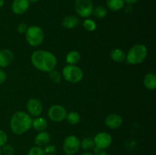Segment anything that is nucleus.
Wrapping results in <instances>:
<instances>
[{
    "label": "nucleus",
    "instance_id": "f257e3e1",
    "mask_svg": "<svg viewBox=\"0 0 156 155\" xmlns=\"http://www.w3.org/2000/svg\"><path fill=\"white\" fill-rule=\"evenodd\" d=\"M31 63L37 69L44 72H49L54 69L57 60L51 52L46 50H37L30 57Z\"/></svg>",
    "mask_w": 156,
    "mask_h": 155
},
{
    "label": "nucleus",
    "instance_id": "f03ea898",
    "mask_svg": "<svg viewBox=\"0 0 156 155\" xmlns=\"http://www.w3.org/2000/svg\"><path fill=\"white\" fill-rule=\"evenodd\" d=\"M32 118L28 113L18 111L13 114L10 121V128L15 135H22L31 128Z\"/></svg>",
    "mask_w": 156,
    "mask_h": 155
},
{
    "label": "nucleus",
    "instance_id": "7ed1b4c3",
    "mask_svg": "<svg viewBox=\"0 0 156 155\" xmlns=\"http://www.w3.org/2000/svg\"><path fill=\"white\" fill-rule=\"evenodd\" d=\"M147 53V48L144 44H136L128 51L126 55V60L131 65H138L146 59Z\"/></svg>",
    "mask_w": 156,
    "mask_h": 155
},
{
    "label": "nucleus",
    "instance_id": "20e7f679",
    "mask_svg": "<svg viewBox=\"0 0 156 155\" xmlns=\"http://www.w3.org/2000/svg\"><path fill=\"white\" fill-rule=\"evenodd\" d=\"M62 74L64 78L72 84H76L81 81L84 76L83 71L79 66L68 64L62 68Z\"/></svg>",
    "mask_w": 156,
    "mask_h": 155
},
{
    "label": "nucleus",
    "instance_id": "39448f33",
    "mask_svg": "<svg viewBox=\"0 0 156 155\" xmlns=\"http://www.w3.org/2000/svg\"><path fill=\"white\" fill-rule=\"evenodd\" d=\"M26 40L31 46H38L44 40V33L42 28L38 26L33 25L28 27L25 33Z\"/></svg>",
    "mask_w": 156,
    "mask_h": 155
},
{
    "label": "nucleus",
    "instance_id": "423d86ee",
    "mask_svg": "<svg viewBox=\"0 0 156 155\" xmlns=\"http://www.w3.org/2000/svg\"><path fill=\"white\" fill-rule=\"evenodd\" d=\"M94 5L91 0H76L75 10L82 18H87L92 15Z\"/></svg>",
    "mask_w": 156,
    "mask_h": 155
},
{
    "label": "nucleus",
    "instance_id": "0eeeda50",
    "mask_svg": "<svg viewBox=\"0 0 156 155\" xmlns=\"http://www.w3.org/2000/svg\"><path fill=\"white\" fill-rule=\"evenodd\" d=\"M80 148V140L76 135H69L65 138L62 144V150L67 155H74Z\"/></svg>",
    "mask_w": 156,
    "mask_h": 155
},
{
    "label": "nucleus",
    "instance_id": "6e6552de",
    "mask_svg": "<svg viewBox=\"0 0 156 155\" xmlns=\"http://www.w3.org/2000/svg\"><path fill=\"white\" fill-rule=\"evenodd\" d=\"M66 109L61 105L55 104L50 106L48 109V117L50 120L56 122H60L66 119Z\"/></svg>",
    "mask_w": 156,
    "mask_h": 155
},
{
    "label": "nucleus",
    "instance_id": "1a4fd4ad",
    "mask_svg": "<svg viewBox=\"0 0 156 155\" xmlns=\"http://www.w3.org/2000/svg\"><path fill=\"white\" fill-rule=\"evenodd\" d=\"M112 136L108 132H99L94 138V145L96 147L105 150L112 144Z\"/></svg>",
    "mask_w": 156,
    "mask_h": 155
},
{
    "label": "nucleus",
    "instance_id": "9d476101",
    "mask_svg": "<svg viewBox=\"0 0 156 155\" xmlns=\"http://www.w3.org/2000/svg\"><path fill=\"white\" fill-rule=\"evenodd\" d=\"M27 109L30 115L37 117L41 115L43 111V105L41 100L37 98H30L27 103Z\"/></svg>",
    "mask_w": 156,
    "mask_h": 155
},
{
    "label": "nucleus",
    "instance_id": "9b49d317",
    "mask_svg": "<svg viewBox=\"0 0 156 155\" xmlns=\"http://www.w3.org/2000/svg\"><path fill=\"white\" fill-rule=\"evenodd\" d=\"M122 123H123V119L120 115L117 113L109 114V115L105 117V124L109 129H118L121 126Z\"/></svg>",
    "mask_w": 156,
    "mask_h": 155
},
{
    "label": "nucleus",
    "instance_id": "f8f14e48",
    "mask_svg": "<svg viewBox=\"0 0 156 155\" xmlns=\"http://www.w3.org/2000/svg\"><path fill=\"white\" fill-rule=\"evenodd\" d=\"M30 2L27 0H14L12 4V10L16 15H22L28 9Z\"/></svg>",
    "mask_w": 156,
    "mask_h": 155
},
{
    "label": "nucleus",
    "instance_id": "ddd939ff",
    "mask_svg": "<svg viewBox=\"0 0 156 155\" xmlns=\"http://www.w3.org/2000/svg\"><path fill=\"white\" fill-rule=\"evenodd\" d=\"M14 59L13 53L10 50L4 49L0 50V68H6L12 62Z\"/></svg>",
    "mask_w": 156,
    "mask_h": 155
},
{
    "label": "nucleus",
    "instance_id": "4468645a",
    "mask_svg": "<svg viewBox=\"0 0 156 155\" xmlns=\"http://www.w3.org/2000/svg\"><path fill=\"white\" fill-rule=\"evenodd\" d=\"M50 140H51V136L50 133L46 131H43V132H40L36 135L34 138V143L36 146L42 147L47 145L50 143Z\"/></svg>",
    "mask_w": 156,
    "mask_h": 155
},
{
    "label": "nucleus",
    "instance_id": "2eb2a0df",
    "mask_svg": "<svg viewBox=\"0 0 156 155\" xmlns=\"http://www.w3.org/2000/svg\"><path fill=\"white\" fill-rule=\"evenodd\" d=\"M47 125H48V123H47V119L44 117L37 116L34 119H32L31 127L38 132L45 131L47 128Z\"/></svg>",
    "mask_w": 156,
    "mask_h": 155
},
{
    "label": "nucleus",
    "instance_id": "dca6fc26",
    "mask_svg": "<svg viewBox=\"0 0 156 155\" xmlns=\"http://www.w3.org/2000/svg\"><path fill=\"white\" fill-rule=\"evenodd\" d=\"M79 24V19L76 15H69L62 19V24L65 28L73 29Z\"/></svg>",
    "mask_w": 156,
    "mask_h": 155
},
{
    "label": "nucleus",
    "instance_id": "f3484780",
    "mask_svg": "<svg viewBox=\"0 0 156 155\" xmlns=\"http://www.w3.org/2000/svg\"><path fill=\"white\" fill-rule=\"evenodd\" d=\"M143 84L148 90L153 91L156 88V76L154 73L149 72L146 74L143 80Z\"/></svg>",
    "mask_w": 156,
    "mask_h": 155
},
{
    "label": "nucleus",
    "instance_id": "a211bd4d",
    "mask_svg": "<svg viewBox=\"0 0 156 155\" xmlns=\"http://www.w3.org/2000/svg\"><path fill=\"white\" fill-rule=\"evenodd\" d=\"M126 55L123 50L118 48L114 49L110 53L111 59L117 62H122L126 60Z\"/></svg>",
    "mask_w": 156,
    "mask_h": 155
},
{
    "label": "nucleus",
    "instance_id": "6ab92c4d",
    "mask_svg": "<svg viewBox=\"0 0 156 155\" xmlns=\"http://www.w3.org/2000/svg\"><path fill=\"white\" fill-rule=\"evenodd\" d=\"M81 55L80 53L76 50L69 52L66 56V62L68 65H76L80 61Z\"/></svg>",
    "mask_w": 156,
    "mask_h": 155
},
{
    "label": "nucleus",
    "instance_id": "aec40b11",
    "mask_svg": "<svg viewBox=\"0 0 156 155\" xmlns=\"http://www.w3.org/2000/svg\"><path fill=\"white\" fill-rule=\"evenodd\" d=\"M124 0H107V6L114 12H118L124 7Z\"/></svg>",
    "mask_w": 156,
    "mask_h": 155
},
{
    "label": "nucleus",
    "instance_id": "412c9836",
    "mask_svg": "<svg viewBox=\"0 0 156 155\" xmlns=\"http://www.w3.org/2000/svg\"><path fill=\"white\" fill-rule=\"evenodd\" d=\"M95 147L94 142V139L91 138H85L82 141H80V147L83 150H92Z\"/></svg>",
    "mask_w": 156,
    "mask_h": 155
},
{
    "label": "nucleus",
    "instance_id": "4be33fe9",
    "mask_svg": "<svg viewBox=\"0 0 156 155\" xmlns=\"http://www.w3.org/2000/svg\"><path fill=\"white\" fill-rule=\"evenodd\" d=\"M66 121L69 123L70 125H74L78 124L80 121V115L77 112H69V113H67L66 117Z\"/></svg>",
    "mask_w": 156,
    "mask_h": 155
},
{
    "label": "nucleus",
    "instance_id": "5701e85b",
    "mask_svg": "<svg viewBox=\"0 0 156 155\" xmlns=\"http://www.w3.org/2000/svg\"><path fill=\"white\" fill-rule=\"evenodd\" d=\"M92 14L98 18H104L106 17L107 14H108V10L105 7L101 5L97 6L95 9H93Z\"/></svg>",
    "mask_w": 156,
    "mask_h": 155
},
{
    "label": "nucleus",
    "instance_id": "b1692460",
    "mask_svg": "<svg viewBox=\"0 0 156 155\" xmlns=\"http://www.w3.org/2000/svg\"><path fill=\"white\" fill-rule=\"evenodd\" d=\"M48 74L50 81H53L54 84L60 83L61 81H62V74L57 70H55V68L52 71H49Z\"/></svg>",
    "mask_w": 156,
    "mask_h": 155
},
{
    "label": "nucleus",
    "instance_id": "393cba45",
    "mask_svg": "<svg viewBox=\"0 0 156 155\" xmlns=\"http://www.w3.org/2000/svg\"><path fill=\"white\" fill-rule=\"evenodd\" d=\"M83 27L87 31H94L95 30L97 25H96L95 22L93 20L89 19V18H86L83 22Z\"/></svg>",
    "mask_w": 156,
    "mask_h": 155
},
{
    "label": "nucleus",
    "instance_id": "a878e982",
    "mask_svg": "<svg viewBox=\"0 0 156 155\" xmlns=\"http://www.w3.org/2000/svg\"><path fill=\"white\" fill-rule=\"evenodd\" d=\"M27 155H45V153L42 147L35 146L29 150Z\"/></svg>",
    "mask_w": 156,
    "mask_h": 155
},
{
    "label": "nucleus",
    "instance_id": "bb28decb",
    "mask_svg": "<svg viewBox=\"0 0 156 155\" xmlns=\"http://www.w3.org/2000/svg\"><path fill=\"white\" fill-rule=\"evenodd\" d=\"M44 151L45 155H54L56 152V147L53 144H47L44 147Z\"/></svg>",
    "mask_w": 156,
    "mask_h": 155
},
{
    "label": "nucleus",
    "instance_id": "cd10ccee",
    "mask_svg": "<svg viewBox=\"0 0 156 155\" xmlns=\"http://www.w3.org/2000/svg\"><path fill=\"white\" fill-rule=\"evenodd\" d=\"M2 153H4V155H13L15 153V149H14L13 146L5 144L4 146H2Z\"/></svg>",
    "mask_w": 156,
    "mask_h": 155
},
{
    "label": "nucleus",
    "instance_id": "c85d7f7f",
    "mask_svg": "<svg viewBox=\"0 0 156 155\" xmlns=\"http://www.w3.org/2000/svg\"><path fill=\"white\" fill-rule=\"evenodd\" d=\"M8 141V135L3 130L0 129V147L4 146Z\"/></svg>",
    "mask_w": 156,
    "mask_h": 155
},
{
    "label": "nucleus",
    "instance_id": "c756f323",
    "mask_svg": "<svg viewBox=\"0 0 156 155\" xmlns=\"http://www.w3.org/2000/svg\"><path fill=\"white\" fill-rule=\"evenodd\" d=\"M93 155H108L106 150L105 149L98 148V147H94L93 148Z\"/></svg>",
    "mask_w": 156,
    "mask_h": 155
},
{
    "label": "nucleus",
    "instance_id": "7c9ffc66",
    "mask_svg": "<svg viewBox=\"0 0 156 155\" xmlns=\"http://www.w3.org/2000/svg\"><path fill=\"white\" fill-rule=\"evenodd\" d=\"M27 28H28V27H27V25L25 23H21V24H19V25L18 26V31L20 33H25Z\"/></svg>",
    "mask_w": 156,
    "mask_h": 155
},
{
    "label": "nucleus",
    "instance_id": "2f4dec72",
    "mask_svg": "<svg viewBox=\"0 0 156 155\" xmlns=\"http://www.w3.org/2000/svg\"><path fill=\"white\" fill-rule=\"evenodd\" d=\"M6 78H7V76H6L5 72L0 68V84H2L5 81Z\"/></svg>",
    "mask_w": 156,
    "mask_h": 155
},
{
    "label": "nucleus",
    "instance_id": "473e14b6",
    "mask_svg": "<svg viewBox=\"0 0 156 155\" xmlns=\"http://www.w3.org/2000/svg\"><path fill=\"white\" fill-rule=\"evenodd\" d=\"M140 0H124V2L127 3L129 5H132L134 4V3H136L137 2H139Z\"/></svg>",
    "mask_w": 156,
    "mask_h": 155
},
{
    "label": "nucleus",
    "instance_id": "72a5a7b5",
    "mask_svg": "<svg viewBox=\"0 0 156 155\" xmlns=\"http://www.w3.org/2000/svg\"><path fill=\"white\" fill-rule=\"evenodd\" d=\"M27 1H28L30 3H34V2H37L40 1V0H27Z\"/></svg>",
    "mask_w": 156,
    "mask_h": 155
},
{
    "label": "nucleus",
    "instance_id": "f704fd0d",
    "mask_svg": "<svg viewBox=\"0 0 156 155\" xmlns=\"http://www.w3.org/2000/svg\"><path fill=\"white\" fill-rule=\"evenodd\" d=\"M4 5V0H0V9Z\"/></svg>",
    "mask_w": 156,
    "mask_h": 155
},
{
    "label": "nucleus",
    "instance_id": "c9c22d12",
    "mask_svg": "<svg viewBox=\"0 0 156 155\" xmlns=\"http://www.w3.org/2000/svg\"><path fill=\"white\" fill-rule=\"evenodd\" d=\"M82 155H93L92 153H91V152H85V153H82Z\"/></svg>",
    "mask_w": 156,
    "mask_h": 155
},
{
    "label": "nucleus",
    "instance_id": "e433bc0d",
    "mask_svg": "<svg viewBox=\"0 0 156 155\" xmlns=\"http://www.w3.org/2000/svg\"><path fill=\"white\" fill-rule=\"evenodd\" d=\"M0 155H2V149L0 148Z\"/></svg>",
    "mask_w": 156,
    "mask_h": 155
}]
</instances>
